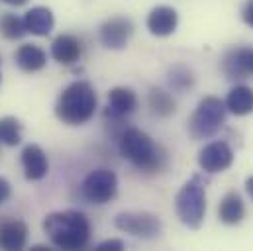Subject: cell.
<instances>
[{
	"label": "cell",
	"instance_id": "24",
	"mask_svg": "<svg viewBox=\"0 0 253 251\" xmlns=\"http://www.w3.org/2000/svg\"><path fill=\"white\" fill-rule=\"evenodd\" d=\"M124 248H126V244L122 240H106L96 246V251H122Z\"/></svg>",
	"mask_w": 253,
	"mask_h": 251
},
{
	"label": "cell",
	"instance_id": "6",
	"mask_svg": "<svg viewBox=\"0 0 253 251\" xmlns=\"http://www.w3.org/2000/svg\"><path fill=\"white\" fill-rule=\"evenodd\" d=\"M114 226L139 240H155L163 230L161 220L149 212H120L114 218Z\"/></svg>",
	"mask_w": 253,
	"mask_h": 251
},
{
	"label": "cell",
	"instance_id": "29",
	"mask_svg": "<svg viewBox=\"0 0 253 251\" xmlns=\"http://www.w3.org/2000/svg\"><path fill=\"white\" fill-rule=\"evenodd\" d=\"M0 79H2V77H0Z\"/></svg>",
	"mask_w": 253,
	"mask_h": 251
},
{
	"label": "cell",
	"instance_id": "15",
	"mask_svg": "<svg viewBox=\"0 0 253 251\" xmlns=\"http://www.w3.org/2000/svg\"><path fill=\"white\" fill-rule=\"evenodd\" d=\"M28 244V226L22 220H10L0 226V250H24Z\"/></svg>",
	"mask_w": 253,
	"mask_h": 251
},
{
	"label": "cell",
	"instance_id": "25",
	"mask_svg": "<svg viewBox=\"0 0 253 251\" xmlns=\"http://www.w3.org/2000/svg\"><path fill=\"white\" fill-rule=\"evenodd\" d=\"M242 18H244V22L253 30V0H248V2H246L244 12H242Z\"/></svg>",
	"mask_w": 253,
	"mask_h": 251
},
{
	"label": "cell",
	"instance_id": "21",
	"mask_svg": "<svg viewBox=\"0 0 253 251\" xmlns=\"http://www.w3.org/2000/svg\"><path fill=\"white\" fill-rule=\"evenodd\" d=\"M22 141V124L18 118L6 116L0 118V143L8 147H16Z\"/></svg>",
	"mask_w": 253,
	"mask_h": 251
},
{
	"label": "cell",
	"instance_id": "27",
	"mask_svg": "<svg viewBox=\"0 0 253 251\" xmlns=\"http://www.w3.org/2000/svg\"><path fill=\"white\" fill-rule=\"evenodd\" d=\"M4 4H8V6H24V4H28V0H2Z\"/></svg>",
	"mask_w": 253,
	"mask_h": 251
},
{
	"label": "cell",
	"instance_id": "1",
	"mask_svg": "<svg viewBox=\"0 0 253 251\" xmlns=\"http://www.w3.org/2000/svg\"><path fill=\"white\" fill-rule=\"evenodd\" d=\"M43 232L59 250H83L90 240V224L83 212H51L43 220Z\"/></svg>",
	"mask_w": 253,
	"mask_h": 251
},
{
	"label": "cell",
	"instance_id": "3",
	"mask_svg": "<svg viewBox=\"0 0 253 251\" xmlns=\"http://www.w3.org/2000/svg\"><path fill=\"white\" fill-rule=\"evenodd\" d=\"M96 90L88 81H77L69 84L57 98L55 114L67 126L86 124L96 112Z\"/></svg>",
	"mask_w": 253,
	"mask_h": 251
},
{
	"label": "cell",
	"instance_id": "17",
	"mask_svg": "<svg viewBox=\"0 0 253 251\" xmlns=\"http://www.w3.org/2000/svg\"><path fill=\"white\" fill-rule=\"evenodd\" d=\"M16 65L26 71V73H36V71H42L47 63V53L40 47V45H34V43H24L20 45V49L16 51L14 55Z\"/></svg>",
	"mask_w": 253,
	"mask_h": 251
},
{
	"label": "cell",
	"instance_id": "12",
	"mask_svg": "<svg viewBox=\"0 0 253 251\" xmlns=\"http://www.w3.org/2000/svg\"><path fill=\"white\" fill-rule=\"evenodd\" d=\"M179 14L171 6H155L147 16V30L157 38H167L177 30Z\"/></svg>",
	"mask_w": 253,
	"mask_h": 251
},
{
	"label": "cell",
	"instance_id": "14",
	"mask_svg": "<svg viewBox=\"0 0 253 251\" xmlns=\"http://www.w3.org/2000/svg\"><path fill=\"white\" fill-rule=\"evenodd\" d=\"M81 55H83V45H81L79 38H75L71 34L57 36L51 43V57L61 65H73L81 59Z\"/></svg>",
	"mask_w": 253,
	"mask_h": 251
},
{
	"label": "cell",
	"instance_id": "19",
	"mask_svg": "<svg viewBox=\"0 0 253 251\" xmlns=\"http://www.w3.org/2000/svg\"><path fill=\"white\" fill-rule=\"evenodd\" d=\"M218 216H220V220H222L224 224H228V226L240 224V222L244 220V216H246V206H244L242 196H240L238 192H228V194L222 198L220 206H218Z\"/></svg>",
	"mask_w": 253,
	"mask_h": 251
},
{
	"label": "cell",
	"instance_id": "18",
	"mask_svg": "<svg viewBox=\"0 0 253 251\" xmlns=\"http://www.w3.org/2000/svg\"><path fill=\"white\" fill-rule=\"evenodd\" d=\"M226 108L234 114V116H246L253 112V88L246 84H238L228 92L226 98Z\"/></svg>",
	"mask_w": 253,
	"mask_h": 251
},
{
	"label": "cell",
	"instance_id": "28",
	"mask_svg": "<svg viewBox=\"0 0 253 251\" xmlns=\"http://www.w3.org/2000/svg\"><path fill=\"white\" fill-rule=\"evenodd\" d=\"M246 190H248V194L253 198V177H250V179L246 181Z\"/></svg>",
	"mask_w": 253,
	"mask_h": 251
},
{
	"label": "cell",
	"instance_id": "9",
	"mask_svg": "<svg viewBox=\"0 0 253 251\" xmlns=\"http://www.w3.org/2000/svg\"><path fill=\"white\" fill-rule=\"evenodd\" d=\"M133 34V24L129 18L114 16L100 26V42L108 49H124Z\"/></svg>",
	"mask_w": 253,
	"mask_h": 251
},
{
	"label": "cell",
	"instance_id": "13",
	"mask_svg": "<svg viewBox=\"0 0 253 251\" xmlns=\"http://www.w3.org/2000/svg\"><path fill=\"white\" fill-rule=\"evenodd\" d=\"M137 108V96L131 88L127 86H116L108 92V110L106 116L120 120L129 116L133 110Z\"/></svg>",
	"mask_w": 253,
	"mask_h": 251
},
{
	"label": "cell",
	"instance_id": "5",
	"mask_svg": "<svg viewBox=\"0 0 253 251\" xmlns=\"http://www.w3.org/2000/svg\"><path fill=\"white\" fill-rule=\"evenodd\" d=\"M226 104L216 96H206L198 102L189 120V133L192 139H208L220 131L226 122Z\"/></svg>",
	"mask_w": 253,
	"mask_h": 251
},
{
	"label": "cell",
	"instance_id": "2",
	"mask_svg": "<svg viewBox=\"0 0 253 251\" xmlns=\"http://www.w3.org/2000/svg\"><path fill=\"white\" fill-rule=\"evenodd\" d=\"M120 153L143 173H159L167 167V151L137 127H127L120 135Z\"/></svg>",
	"mask_w": 253,
	"mask_h": 251
},
{
	"label": "cell",
	"instance_id": "16",
	"mask_svg": "<svg viewBox=\"0 0 253 251\" xmlns=\"http://www.w3.org/2000/svg\"><path fill=\"white\" fill-rule=\"evenodd\" d=\"M24 24H26L28 34L43 38V36L51 34V30H53V26H55V18H53V12H51L49 8H45V6H36V8H32V10L26 12Z\"/></svg>",
	"mask_w": 253,
	"mask_h": 251
},
{
	"label": "cell",
	"instance_id": "20",
	"mask_svg": "<svg viewBox=\"0 0 253 251\" xmlns=\"http://www.w3.org/2000/svg\"><path fill=\"white\" fill-rule=\"evenodd\" d=\"M147 104H149V110L159 118H169L177 112L175 98L171 96V92L163 88H151L147 94Z\"/></svg>",
	"mask_w": 253,
	"mask_h": 251
},
{
	"label": "cell",
	"instance_id": "11",
	"mask_svg": "<svg viewBox=\"0 0 253 251\" xmlns=\"http://www.w3.org/2000/svg\"><path fill=\"white\" fill-rule=\"evenodd\" d=\"M22 167L28 181H42L49 171V161L40 145H26L22 149Z\"/></svg>",
	"mask_w": 253,
	"mask_h": 251
},
{
	"label": "cell",
	"instance_id": "22",
	"mask_svg": "<svg viewBox=\"0 0 253 251\" xmlns=\"http://www.w3.org/2000/svg\"><path fill=\"white\" fill-rule=\"evenodd\" d=\"M167 83H169L171 90H175V92H185V90L192 88V84H194V75H192V71L187 69L185 65H175V67L169 71Z\"/></svg>",
	"mask_w": 253,
	"mask_h": 251
},
{
	"label": "cell",
	"instance_id": "7",
	"mask_svg": "<svg viewBox=\"0 0 253 251\" xmlns=\"http://www.w3.org/2000/svg\"><path fill=\"white\" fill-rule=\"evenodd\" d=\"M118 192V177L110 169H94L83 181V196L92 204H106Z\"/></svg>",
	"mask_w": 253,
	"mask_h": 251
},
{
	"label": "cell",
	"instance_id": "4",
	"mask_svg": "<svg viewBox=\"0 0 253 251\" xmlns=\"http://www.w3.org/2000/svg\"><path fill=\"white\" fill-rule=\"evenodd\" d=\"M175 210L179 220L192 230H198L204 222L206 214V190L202 179L196 175L189 183H185L183 188L177 192L175 198Z\"/></svg>",
	"mask_w": 253,
	"mask_h": 251
},
{
	"label": "cell",
	"instance_id": "26",
	"mask_svg": "<svg viewBox=\"0 0 253 251\" xmlns=\"http://www.w3.org/2000/svg\"><path fill=\"white\" fill-rule=\"evenodd\" d=\"M10 194H12V187H10V183H8L6 179H2V177H0V204H4V202L10 198Z\"/></svg>",
	"mask_w": 253,
	"mask_h": 251
},
{
	"label": "cell",
	"instance_id": "8",
	"mask_svg": "<svg viewBox=\"0 0 253 251\" xmlns=\"http://www.w3.org/2000/svg\"><path fill=\"white\" fill-rule=\"evenodd\" d=\"M234 163V151L226 141H212L204 145L198 153V165L204 173H222Z\"/></svg>",
	"mask_w": 253,
	"mask_h": 251
},
{
	"label": "cell",
	"instance_id": "23",
	"mask_svg": "<svg viewBox=\"0 0 253 251\" xmlns=\"http://www.w3.org/2000/svg\"><path fill=\"white\" fill-rule=\"evenodd\" d=\"M0 34L6 38V40H22L28 30H26V24L22 18H18L16 14L8 12L0 18Z\"/></svg>",
	"mask_w": 253,
	"mask_h": 251
},
{
	"label": "cell",
	"instance_id": "10",
	"mask_svg": "<svg viewBox=\"0 0 253 251\" xmlns=\"http://www.w3.org/2000/svg\"><path fill=\"white\" fill-rule=\"evenodd\" d=\"M222 71L228 79H246L253 75V49L250 47H238L230 49L224 55Z\"/></svg>",
	"mask_w": 253,
	"mask_h": 251
}]
</instances>
